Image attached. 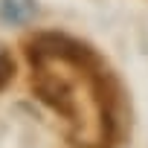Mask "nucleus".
<instances>
[{"label":"nucleus","mask_w":148,"mask_h":148,"mask_svg":"<svg viewBox=\"0 0 148 148\" xmlns=\"http://www.w3.org/2000/svg\"><path fill=\"white\" fill-rule=\"evenodd\" d=\"M38 15L35 0H0V21L9 26H26Z\"/></svg>","instance_id":"nucleus-1"},{"label":"nucleus","mask_w":148,"mask_h":148,"mask_svg":"<svg viewBox=\"0 0 148 148\" xmlns=\"http://www.w3.org/2000/svg\"><path fill=\"white\" fill-rule=\"evenodd\" d=\"M12 76H15V61H12V55L6 52V47L0 44V90L12 82Z\"/></svg>","instance_id":"nucleus-2"}]
</instances>
